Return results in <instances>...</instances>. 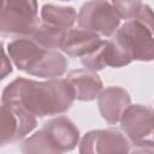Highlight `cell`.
<instances>
[{
	"instance_id": "obj_1",
	"label": "cell",
	"mask_w": 154,
	"mask_h": 154,
	"mask_svg": "<svg viewBox=\"0 0 154 154\" xmlns=\"http://www.w3.org/2000/svg\"><path fill=\"white\" fill-rule=\"evenodd\" d=\"M75 99L67 79L54 78L38 82L18 77L5 87L1 103L19 106L35 117H46L69 111Z\"/></svg>"
},
{
	"instance_id": "obj_2",
	"label": "cell",
	"mask_w": 154,
	"mask_h": 154,
	"mask_svg": "<svg viewBox=\"0 0 154 154\" xmlns=\"http://www.w3.org/2000/svg\"><path fill=\"white\" fill-rule=\"evenodd\" d=\"M37 2L32 0H6L0 11L1 35L31 37L38 26Z\"/></svg>"
},
{
	"instance_id": "obj_3",
	"label": "cell",
	"mask_w": 154,
	"mask_h": 154,
	"mask_svg": "<svg viewBox=\"0 0 154 154\" xmlns=\"http://www.w3.org/2000/svg\"><path fill=\"white\" fill-rule=\"evenodd\" d=\"M122 17L112 2L88 1L82 5L77 22L81 29L111 37L118 30Z\"/></svg>"
},
{
	"instance_id": "obj_4",
	"label": "cell",
	"mask_w": 154,
	"mask_h": 154,
	"mask_svg": "<svg viewBox=\"0 0 154 154\" xmlns=\"http://www.w3.org/2000/svg\"><path fill=\"white\" fill-rule=\"evenodd\" d=\"M122 130L137 147L154 148V109L143 105H131L120 120Z\"/></svg>"
},
{
	"instance_id": "obj_5",
	"label": "cell",
	"mask_w": 154,
	"mask_h": 154,
	"mask_svg": "<svg viewBox=\"0 0 154 154\" xmlns=\"http://www.w3.org/2000/svg\"><path fill=\"white\" fill-rule=\"evenodd\" d=\"M114 40L129 52L132 60H154V37L143 24L136 20L125 22L117 30Z\"/></svg>"
},
{
	"instance_id": "obj_6",
	"label": "cell",
	"mask_w": 154,
	"mask_h": 154,
	"mask_svg": "<svg viewBox=\"0 0 154 154\" xmlns=\"http://www.w3.org/2000/svg\"><path fill=\"white\" fill-rule=\"evenodd\" d=\"M130 142L116 129L91 130L81 140L79 154H129Z\"/></svg>"
},
{
	"instance_id": "obj_7",
	"label": "cell",
	"mask_w": 154,
	"mask_h": 154,
	"mask_svg": "<svg viewBox=\"0 0 154 154\" xmlns=\"http://www.w3.org/2000/svg\"><path fill=\"white\" fill-rule=\"evenodd\" d=\"M1 143L24 138L36 128V117L19 106L1 103Z\"/></svg>"
},
{
	"instance_id": "obj_8",
	"label": "cell",
	"mask_w": 154,
	"mask_h": 154,
	"mask_svg": "<svg viewBox=\"0 0 154 154\" xmlns=\"http://www.w3.org/2000/svg\"><path fill=\"white\" fill-rule=\"evenodd\" d=\"M132 61L129 52L114 38L103 40L101 45L88 55L81 58L82 65L91 71H99L106 66L123 67Z\"/></svg>"
},
{
	"instance_id": "obj_9",
	"label": "cell",
	"mask_w": 154,
	"mask_h": 154,
	"mask_svg": "<svg viewBox=\"0 0 154 154\" xmlns=\"http://www.w3.org/2000/svg\"><path fill=\"white\" fill-rule=\"evenodd\" d=\"M97 106L102 118L113 125L122 120L123 114L131 106V97L124 88L111 85L99 95Z\"/></svg>"
},
{
	"instance_id": "obj_10",
	"label": "cell",
	"mask_w": 154,
	"mask_h": 154,
	"mask_svg": "<svg viewBox=\"0 0 154 154\" xmlns=\"http://www.w3.org/2000/svg\"><path fill=\"white\" fill-rule=\"evenodd\" d=\"M46 52V49L40 47L30 37L13 40L7 46V53L13 64L18 67V70L25 71L26 73L31 72Z\"/></svg>"
},
{
	"instance_id": "obj_11",
	"label": "cell",
	"mask_w": 154,
	"mask_h": 154,
	"mask_svg": "<svg viewBox=\"0 0 154 154\" xmlns=\"http://www.w3.org/2000/svg\"><path fill=\"white\" fill-rule=\"evenodd\" d=\"M67 82L73 89L75 97L79 101H93L103 90L100 76L88 69H78L69 72Z\"/></svg>"
},
{
	"instance_id": "obj_12",
	"label": "cell",
	"mask_w": 154,
	"mask_h": 154,
	"mask_svg": "<svg viewBox=\"0 0 154 154\" xmlns=\"http://www.w3.org/2000/svg\"><path fill=\"white\" fill-rule=\"evenodd\" d=\"M60 147V149L66 153L73 150L79 142V130L75 123L65 116H59L49 119L42 126Z\"/></svg>"
},
{
	"instance_id": "obj_13",
	"label": "cell",
	"mask_w": 154,
	"mask_h": 154,
	"mask_svg": "<svg viewBox=\"0 0 154 154\" xmlns=\"http://www.w3.org/2000/svg\"><path fill=\"white\" fill-rule=\"evenodd\" d=\"M100 35L84 30V29H70L66 34L61 51L69 57L83 58L97 48L101 42Z\"/></svg>"
},
{
	"instance_id": "obj_14",
	"label": "cell",
	"mask_w": 154,
	"mask_h": 154,
	"mask_svg": "<svg viewBox=\"0 0 154 154\" xmlns=\"http://www.w3.org/2000/svg\"><path fill=\"white\" fill-rule=\"evenodd\" d=\"M119 14L124 19L136 20L143 24L152 34H154V11L149 5L141 1H113Z\"/></svg>"
},
{
	"instance_id": "obj_15",
	"label": "cell",
	"mask_w": 154,
	"mask_h": 154,
	"mask_svg": "<svg viewBox=\"0 0 154 154\" xmlns=\"http://www.w3.org/2000/svg\"><path fill=\"white\" fill-rule=\"evenodd\" d=\"M67 69V59L57 51H47L29 75L54 79L61 77Z\"/></svg>"
},
{
	"instance_id": "obj_16",
	"label": "cell",
	"mask_w": 154,
	"mask_h": 154,
	"mask_svg": "<svg viewBox=\"0 0 154 154\" xmlns=\"http://www.w3.org/2000/svg\"><path fill=\"white\" fill-rule=\"evenodd\" d=\"M77 12L71 6H59L54 4H45L41 8V19L43 23L70 30L77 20Z\"/></svg>"
},
{
	"instance_id": "obj_17",
	"label": "cell",
	"mask_w": 154,
	"mask_h": 154,
	"mask_svg": "<svg viewBox=\"0 0 154 154\" xmlns=\"http://www.w3.org/2000/svg\"><path fill=\"white\" fill-rule=\"evenodd\" d=\"M23 154H64L52 136L41 128L22 144Z\"/></svg>"
},
{
	"instance_id": "obj_18",
	"label": "cell",
	"mask_w": 154,
	"mask_h": 154,
	"mask_svg": "<svg viewBox=\"0 0 154 154\" xmlns=\"http://www.w3.org/2000/svg\"><path fill=\"white\" fill-rule=\"evenodd\" d=\"M67 31L69 30L42 23L37 26L30 38H32L40 47L46 51H57L61 49Z\"/></svg>"
},
{
	"instance_id": "obj_19",
	"label": "cell",
	"mask_w": 154,
	"mask_h": 154,
	"mask_svg": "<svg viewBox=\"0 0 154 154\" xmlns=\"http://www.w3.org/2000/svg\"><path fill=\"white\" fill-rule=\"evenodd\" d=\"M4 53V57H2V67H1V78H5L6 75L11 73L12 72V65H11V61L10 59L6 57V52L5 49L2 51Z\"/></svg>"
},
{
	"instance_id": "obj_20",
	"label": "cell",
	"mask_w": 154,
	"mask_h": 154,
	"mask_svg": "<svg viewBox=\"0 0 154 154\" xmlns=\"http://www.w3.org/2000/svg\"><path fill=\"white\" fill-rule=\"evenodd\" d=\"M130 154H154V148H138L132 150Z\"/></svg>"
}]
</instances>
